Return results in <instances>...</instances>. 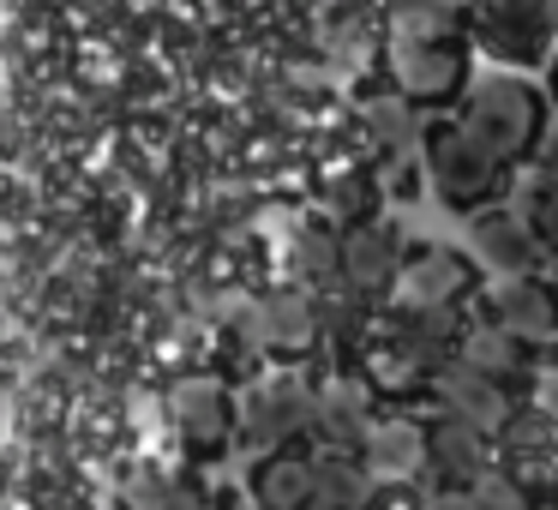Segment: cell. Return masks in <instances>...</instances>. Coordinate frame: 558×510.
<instances>
[{
	"label": "cell",
	"mask_w": 558,
	"mask_h": 510,
	"mask_svg": "<svg viewBox=\"0 0 558 510\" xmlns=\"http://www.w3.org/2000/svg\"><path fill=\"white\" fill-rule=\"evenodd\" d=\"M457 114L493 157H505L510 169L534 162L546 126H553V97L541 85H529L522 73H493V78H469V90L457 97Z\"/></svg>",
	"instance_id": "1"
},
{
	"label": "cell",
	"mask_w": 558,
	"mask_h": 510,
	"mask_svg": "<svg viewBox=\"0 0 558 510\" xmlns=\"http://www.w3.org/2000/svg\"><path fill=\"white\" fill-rule=\"evenodd\" d=\"M421 162H426V181H433L438 205L457 210V217H474V210L498 205V198L510 193V181H517V169H510L505 157H493L457 114L426 126Z\"/></svg>",
	"instance_id": "2"
},
{
	"label": "cell",
	"mask_w": 558,
	"mask_h": 510,
	"mask_svg": "<svg viewBox=\"0 0 558 510\" xmlns=\"http://www.w3.org/2000/svg\"><path fill=\"white\" fill-rule=\"evenodd\" d=\"M390 66H397V90L414 102V109H457V97L469 90V49H462V25H402L397 49H390Z\"/></svg>",
	"instance_id": "3"
},
{
	"label": "cell",
	"mask_w": 558,
	"mask_h": 510,
	"mask_svg": "<svg viewBox=\"0 0 558 510\" xmlns=\"http://www.w3.org/2000/svg\"><path fill=\"white\" fill-rule=\"evenodd\" d=\"M469 37L486 61L510 66V73H534L553 61V0H481L469 19Z\"/></svg>",
	"instance_id": "4"
},
{
	"label": "cell",
	"mask_w": 558,
	"mask_h": 510,
	"mask_svg": "<svg viewBox=\"0 0 558 510\" xmlns=\"http://www.w3.org/2000/svg\"><path fill=\"white\" fill-rule=\"evenodd\" d=\"M313 409H318V390L294 373H270L258 378L253 390L241 397V421H234V445L265 457V450L282 445H301L313 438Z\"/></svg>",
	"instance_id": "5"
},
{
	"label": "cell",
	"mask_w": 558,
	"mask_h": 510,
	"mask_svg": "<svg viewBox=\"0 0 558 510\" xmlns=\"http://www.w3.org/2000/svg\"><path fill=\"white\" fill-rule=\"evenodd\" d=\"M481 318L522 342H534V349H553L558 342V282L546 270L493 277V289H481Z\"/></svg>",
	"instance_id": "6"
},
{
	"label": "cell",
	"mask_w": 558,
	"mask_h": 510,
	"mask_svg": "<svg viewBox=\"0 0 558 510\" xmlns=\"http://www.w3.org/2000/svg\"><path fill=\"white\" fill-rule=\"evenodd\" d=\"M469 253H474V265L493 270V277H522V270L553 265L541 234L529 229V217H522L517 205H505V198L469 217Z\"/></svg>",
	"instance_id": "7"
},
{
	"label": "cell",
	"mask_w": 558,
	"mask_h": 510,
	"mask_svg": "<svg viewBox=\"0 0 558 510\" xmlns=\"http://www.w3.org/2000/svg\"><path fill=\"white\" fill-rule=\"evenodd\" d=\"M397 301L409 306H469L481 301V265L457 246H409L397 277Z\"/></svg>",
	"instance_id": "8"
},
{
	"label": "cell",
	"mask_w": 558,
	"mask_h": 510,
	"mask_svg": "<svg viewBox=\"0 0 558 510\" xmlns=\"http://www.w3.org/2000/svg\"><path fill=\"white\" fill-rule=\"evenodd\" d=\"M402 258H409V246H402L397 222H385V217L349 222V229H342V289H349L354 301H378V294L397 289Z\"/></svg>",
	"instance_id": "9"
},
{
	"label": "cell",
	"mask_w": 558,
	"mask_h": 510,
	"mask_svg": "<svg viewBox=\"0 0 558 510\" xmlns=\"http://www.w3.org/2000/svg\"><path fill=\"white\" fill-rule=\"evenodd\" d=\"M498 469V433L462 421V414H433L426 421V481L474 486Z\"/></svg>",
	"instance_id": "10"
},
{
	"label": "cell",
	"mask_w": 558,
	"mask_h": 510,
	"mask_svg": "<svg viewBox=\"0 0 558 510\" xmlns=\"http://www.w3.org/2000/svg\"><path fill=\"white\" fill-rule=\"evenodd\" d=\"M462 330H469V313H462V306H409L402 301L397 313L385 318V342L402 354V361L421 366L426 378H433L445 361H457Z\"/></svg>",
	"instance_id": "11"
},
{
	"label": "cell",
	"mask_w": 558,
	"mask_h": 510,
	"mask_svg": "<svg viewBox=\"0 0 558 510\" xmlns=\"http://www.w3.org/2000/svg\"><path fill=\"white\" fill-rule=\"evenodd\" d=\"M457 361H469L474 373H486L493 385H505L510 397H529V390H534V378H541L546 349H534V342H522V337H510V330L486 325V318H469Z\"/></svg>",
	"instance_id": "12"
},
{
	"label": "cell",
	"mask_w": 558,
	"mask_h": 510,
	"mask_svg": "<svg viewBox=\"0 0 558 510\" xmlns=\"http://www.w3.org/2000/svg\"><path fill=\"white\" fill-rule=\"evenodd\" d=\"M174 433L186 438V450L198 457H222L234 438V421H241V402L217 385V378H181L174 385Z\"/></svg>",
	"instance_id": "13"
},
{
	"label": "cell",
	"mask_w": 558,
	"mask_h": 510,
	"mask_svg": "<svg viewBox=\"0 0 558 510\" xmlns=\"http://www.w3.org/2000/svg\"><path fill=\"white\" fill-rule=\"evenodd\" d=\"M426 390H433L438 414H462V421L486 426V433H498V426H505V414L522 402V397H510L505 385H493L486 373H474L469 361H445L433 378H426Z\"/></svg>",
	"instance_id": "14"
},
{
	"label": "cell",
	"mask_w": 558,
	"mask_h": 510,
	"mask_svg": "<svg viewBox=\"0 0 558 510\" xmlns=\"http://www.w3.org/2000/svg\"><path fill=\"white\" fill-rule=\"evenodd\" d=\"M313 481H318L313 450L282 445V450L253 457V469H246V498H253V510H306L313 505Z\"/></svg>",
	"instance_id": "15"
},
{
	"label": "cell",
	"mask_w": 558,
	"mask_h": 510,
	"mask_svg": "<svg viewBox=\"0 0 558 510\" xmlns=\"http://www.w3.org/2000/svg\"><path fill=\"white\" fill-rule=\"evenodd\" d=\"M318 481H313V505L306 510H378L390 498V486L366 469L361 450H313Z\"/></svg>",
	"instance_id": "16"
},
{
	"label": "cell",
	"mask_w": 558,
	"mask_h": 510,
	"mask_svg": "<svg viewBox=\"0 0 558 510\" xmlns=\"http://www.w3.org/2000/svg\"><path fill=\"white\" fill-rule=\"evenodd\" d=\"M361 457L390 493L397 486H421L426 481V421H373L361 438Z\"/></svg>",
	"instance_id": "17"
},
{
	"label": "cell",
	"mask_w": 558,
	"mask_h": 510,
	"mask_svg": "<svg viewBox=\"0 0 558 510\" xmlns=\"http://www.w3.org/2000/svg\"><path fill=\"white\" fill-rule=\"evenodd\" d=\"M366 426H373V390H366V378H337V385L318 390L313 438L325 450H361Z\"/></svg>",
	"instance_id": "18"
},
{
	"label": "cell",
	"mask_w": 558,
	"mask_h": 510,
	"mask_svg": "<svg viewBox=\"0 0 558 510\" xmlns=\"http://www.w3.org/2000/svg\"><path fill=\"white\" fill-rule=\"evenodd\" d=\"M265 349H277V354H301V349H313L318 342V306L306 301L301 289H289V294H270L265 301Z\"/></svg>",
	"instance_id": "19"
},
{
	"label": "cell",
	"mask_w": 558,
	"mask_h": 510,
	"mask_svg": "<svg viewBox=\"0 0 558 510\" xmlns=\"http://www.w3.org/2000/svg\"><path fill=\"white\" fill-rule=\"evenodd\" d=\"M505 457H558V414L546 402L522 397L498 426V462Z\"/></svg>",
	"instance_id": "20"
},
{
	"label": "cell",
	"mask_w": 558,
	"mask_h": 510,
	"mask_svg": "<svg viewBox=\"0 0 558 510\" xmlns=\"http://www.w3.org/2000/svg\"><path fill=\"white\" fill-rule=\"evenodd\" d=\"M517 210L529 217V229L541 234L546 258H558V181H553V174H541V169H534L529 181H522V198H517Z\"/></svg>",
	"instance_id": "21"
},
{
	"label": "cell",
	"mask_w": 558,
	"mask_h": 510,
	"mask_svg": "<svg viewBox=\"0 0 558 510\" xmlns=\"http://www.w3.org/2000/svg\"><path fill=\"white\" fill-rule=\"evenodd\" d=\"M469 498H474V510H534V505H541V498H534L529 486H522L517 474L505 469V462H498V469L486 474V481H474V486H469Z\"/></svg>",
	"instance_id": "22"
},
{
	"label": "cell",
	"mask_w": 558,
	"mask_h": 510,
	"mask_svg": "<svg viewBox=\"0 0 558 510\" xmlns=\"http://www.w3.org/2000/svg\"><path fill=\"white\" fill-rule=\"evenodd\" d=\"M373 133L385 138L390 150H402L414 138V102L397 97V102H373Z\"/></svg>",
	"instance_id": "23"
},
{
	"label": "cell",
	"mask_w": 558,
	"mask_h": 510,
	"mask_svg": "<svg viewBox=\"0 0 558 510\" xmlns=\"http://www.w3.org/2000/svg\"><path fill=\"white\" fill-rule=\"evenodd\" d=\"M330 205H337V217H342V222H361V217H373V205H378V186H373V174H349V181H337V193H330Z\"/></svg>",
	"instance_id": "24"
},
{
	"label": "cell",
	"mask_w": 558,
	"mask_h": 510,
	"mask_svg": "<svg viewBox=\"0 0 558 510\" xmlns=\"http://www.w3.org/2000/svg\"><path fill=\"white\" fill-rule=\"evenodd\" d=\"M414 510H474V498H469V486L421 481V486H414Z\"/></svg>",
	"instance_id": "25"
},
{
	"label": "cell",
	"mask_w": 558,
	"mask_h": 510,
	"mask_svg": "<svg viewBox=\"0 0 558 510\" xmlns=\"http://www.w3.org/2000/svg\"><path fill=\"white\" fill-rule=\"evenodd\" d=\"M534 169H541V174H553V181H558V121L546 126L541 150H534Z\"/></svg>",
	"instance_id": "26"
},
{
	"label": "cell",
	"mask_w": 558,
	"mask_h": 510,
	"mask_svg": "<svg viewBox=\"0 0 558 510\" xmlns=\"http://www.w3.org/2000/svg\"><path fill=\"white\" fill-rule=\"evenodd\" d=\"M157 510H210V505L198 493H186V486H169V493L157 498Z\"/></svg>",
	"instance_id": "27"
},
{
	"label": "cell",
	"mask_w": 558,
	"mask_h": 510,
	"mask_svg": "<svg viewBox=\"0 0 558 510\" xmlns=\"http://www.w3.org/2000/svg\"><path fill=\"white\" fill-rule=\"evenodd\" d=\"M546 97H553V109H558V61H553V85H546Z\"/></svg>",
	"instance_id": "28"
},
{
	"label": "cell",
	"mask_w": 558,
	"mask_h": 510,
	"mask_svg": "<svg viewBox=\"0 0 558 510\" xmlns=\"http://www.w3.org/2000/svg\"><path fill=\"white\" fill-rule=\"evenodd\" d=\"M378 510H402V505H397V498H385V505H378ZM409 510H414V493H409Z\"/></svg>",
	"instance_id": "29"
},
{
	"label": "cell",
	"mask_w": 558,
	"mask_h": 510,
	"mask_svg": "<svg viewBox=\"0 0 558 510\" xmlns=\"http://www.w3.org/2000/svg\"><path fill=\"white\" fill-rule=\"evenodd\" d=\"M546 366H553V373H558V342H553V349H546Z\"/></svg>",
	"instance_id": "30"
},
{
	"label": "cell",
	"mask_w": 558,
	"mask_h": 510,
	"mask_svg": "<svg viewBox=\"0 0 558 510\" xmlns=\"http://www.w3.org/2000/svg\"><path fill=\"white\" fill-rule=\"evenodd\" d=\"M534 510H558V498H541V505H534Z\"/></svg>",
	"instance_id": "31"
}]
</instances>
